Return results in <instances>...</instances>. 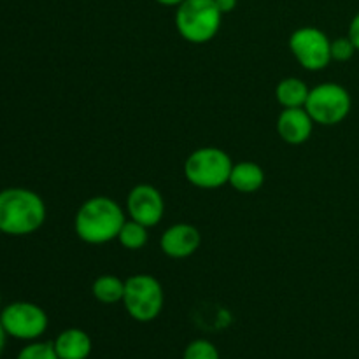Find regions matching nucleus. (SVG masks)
<instances>
[{"mask_svg":"<svg viewBox=\"0 0 359 359\" xmlns=\"http://www.w3.org/2000/svg\"><path fill=\"white\" fill-rule=\"evenodd\" d=\"M0 323L7 337L18 340H37L49 325L44 309L32 302H13L0 312Z\"/></svg>","mask_w":359,"mask_h":359,"instance_id":"nucleus-7","label":"nucleus"},{"mask_svg":"<svg viewBox=\"0 0 359 359\" xmlns=\"http://www.w3.org/2000/svg\"><path fill=\"white\" fill-rule=\"evenodd\" d=\"M200 244H202V235L198 228L189 223L172 224L161 233L160 238L161 252L174 259L189 258L198 251Z\"/></svg>","mask_w":359,"mask_h":359,"instance_id":"nucleus-10","label":"nucleus"},{"mask_svg":"<svg viewBox=\"0 0 359 359\" xmlns=\"http://www.w3.org/2000/svg\"><path fill=\"white\" fill-rule=\"evenodd\" d=\"M175 28L184 41L205 44L212 41L221 28L223 13L216 0H184L175 7Z\"/></svg>","mask_w":359,"mask_h":359,"instance_id":"nucleus-3","label":"nucleus"},{"mask_svg":"<svg viewBox=\"0 0 359 359\" xmlns=\"http://www.w3.org/2000/svg\"><path fill=\"white\" fill-rule=\"evenodd\" d=\"M228 184L238 193H256L265 184V170L255 161H238L233 163Z\"/></svg>","mask_w":359,"mask_h":359,"instance_id":"nucleus-13","label":"nucleus"},{"mask_svg":"<svg viewBox=\"0 0 359 359\" xmlns=\"http://www.w3.org/2000/svg\"><path fill=\"white\" fill-rule=\"evenodd\" d=\"M125 221L123 207L116 200L109 196H93L77 209L74 230L86 244L100 245L118 241L119 230Z\"/></svg>","mask_w":359,"mask_h":359,"instance_id":"nucleus-1","label":"nucleus"},{"mask_svg":"<svg viewBox=\"0 0 359 359\" xmlns=\"http://www.w3.org/2000/svg\"><path fill=\"white\" fill-rule=\"evenodd\" d=\"M231 161L230 154L219 147H200L193 151L184 163V175L189 184L202 189H217L230 181Z\"/></svg>","mask_w":359,"mask_h":359,"instance_id":"nucleus-4","label":"nucleus"},{"mask_svg":"<svg viewBox=\"0 0 359 359\" xmlns=\"http://www.w3.org/2000/svg\"><path fill=\"white\" fill-rule=\"evenodd\" d=\"M6 339H7V333L6 330H4L2 323H0V354H2L4 347H6Z\"/></svg>","mask_w":359,"mask_h":359,"instance_id":"nucleus-23","label":"nucleus"},{"mask_svg":"<svg viewBox=\"0 0 359 359\" xmlns=\"http://www.w3.org/2000/svg\"><path fill=\"white\" fill-rule=\"evenodd\" d=\"M217 7H219V11L223 14L226 13H231V11L237 7V0H216Z\"/></svg>","mask_w":359,"mask_h":359,"instance_id":"nucleus-21","label":"nucleus"},{"mask_svg":"<svg viewBox=\"0 0 359 359\" xmlns=\"http://www.w3.org/2000/svg\"><path fill=\"white\" fill-rule=\"evenodd\" d=\"M16 359H60L53 342H30L20 351Z\"/></svg>","mask_w":359,"mask_h":359,"instance_id":"nucleus-18","label":"nucleus"},{"mask_svg":"<svg viewBox=\"0 0 359 359\" xmlns=\"http://www.w3.org/2000/svg\"><path fill=\"white\" fill-rule=\"evenodd\" d=\"M0 302H2V294H0Z\"/></svg>","mask_w":359,"mask_h":359,"instance_id":"nucleus-24","label":"nucleus"},{"mask_svg":"<svg viewBox=\"0 0 359 359\" xmlns=\"http://www.w3.org/2000/svg\"><path fill=\"white\" fill-rule=\"evenodd\" d=\"M156 4H160V6H165V7H177L181 6L184 0H154Z\"/></svg>","mask_w":359,"mask_h":359,"instance_id":"nucleus-22","label":"nucleus"},{"mask_svg":"<svg viewBox=\"0 0 359 359\" xmlns=\"http://www.w3.org/2000/svg\"><path fill=\"white\" fill-rule=\"evenodd\" d=\"M46 203L27 188H7L0 191V233L25 237L44 224Z\"/></svg>","mask_w":359,"mask_h":359,"instance_id":"nucleus-2","label":"nucleus"},{"mask_svg":"<svg viewBox=\"0 0 359 359\" xmlns=\"http://www.w3.org/2000/svg\"><path fill=\"white\" fill-rule=\"evenodd\" d=\"M165 293L161 283L149 273H135L125 280L123 305L137 323H151L161 314Z\"/></svg>","mask_w":359,"mask_h":359,"instance_id":"nucleus-5","label":"nucleus"},{"mask_svg":"<svg viewBox=\"0 0 359 359\" xmlns=\"http://www.w3.org/2000/svg\"><path fill=\"white\" fill-rule=\"evenodd\" d=\"M60 359H88L93 349L90 335L81 328H67L53 342Z\"/></svg>","mask_w":359,"mask_h":359,"instance_id":"nucleus-12","label":"nucleus"},{"mask_svg":"<svg viewBox=\"0 0 359 359\" xmlns=\"http://www.w3.org/2000/svg\"><path fill=\"white\" fill-rule=\"evenodd\" d=\"M290 49L305 70L318 72L332 62V41L316 27H302L291 34Z\"/></svg>","mask_w":359,"mask_h":359,"instance_id":"nucleus-8","label":"nucleus"},{"mask_svg":"<svg viewBox=\"0 0 359 359\" xmlns=\"http://www.w3.org/2000/svg\"><path fill=\"white\" fill-rule=\"evenodd\" d=\"M147 238H149L147 226H144V224L137 223L133 219L125 221V224H123L118 235L119 244L125 249H130V251H139V249H142L147 244Z\"/></svg>","mask_w":359,"mask_h":359,"instance_id":"nucleus-16","label":"nucleus"},{"mask_svg":"<svg viewBox=\"0 0 359 359\" xmlns=\"http://www.w3.org/2000/svg\"><path fill=\"white\" fill-rule=\"evenodd\" d=\"M130 219L151 228L160 224L165 216V200L160 189L151 184H137L126 198Z\"/></svg>","mask_w":359,"mask_h":359,"instance_id":"nucleus-9","label":"nucleus"},{"mask_svg":"<svg viewBox=\"0 0 359 359\" xmlns=\"http://www.w3.org/2000/svg\"><path fill=\"white\" fill-rule=\"evenodd\" d=\"M314 121L305 107L283 109L277 118V133L280 139L291 146H300L307 142L312 135Z\"/></svg>","mask_w":359,"mask_h":359,"instance_id":"nucleus-11","label":"nucleus"},{"mask_svg":"<svg viewBox=\"0 0 359 359\" xmlns=\"http://www.w3.org/2000/svg\"><path fill=\"white\" fill-rule=\"evenodd\" d=\"M311 88L300 77H286L276 88V98L284 109L305 107Z\"/></svg>","mask_w":359,"mask_h":359,"instance_id":"nucleus-14","label":"nucleus"},{"mask_svg":"<svg viewBox=\"0 0 359 359\" xmlns=\"http://www.w3.org/2000/svg\"><path fill=\"white\" fill-rule=\"evenodd\" d=\"M356 51V46L353 44L349 35L332 41V62L333 60H335V62H349Z\"/></svg>","mask_w":359,"mask_h":359,"instance_id":"nucleus-19","label":"nucleus"},{"mask_svg":"<svg viewBox=\"0 0 359 359\" xmlns=\"http://www.w3.org/2000/svg\"><path fill=\"white\" fill-rule=\"evenodd\" d=\"M91 294L97 298L100 304L112 305L123 302L125 297V280L114 273H104L97 277L91 284Z\"/></svg>","mask_w":359,"mask_h":359,"instance_id":"nucleus-15","label":"nucleus"},{"mask_svg":"<svg viewBox=\"0 0 359 359\" xmlns=\"http://www.w3.org/2000/svg\"><path fill=\"white\" fill-rule=\"evenodd\" d=\"M349 39L353 41V44L356 46V49L359 51V13L354 14L353 21L349 25Z\"/></svg>","mask_w":359,"mask_h":359,"instance_id":"nucleus-20","label":"nucleus"},{"mask_svg":"<svg viewBox=\"0 0 359 359\" xmlns=\"http://www.w3.org/2000/svg\"><path fill=\"white\" fill-rule=\"evenodd\" d=\"M353 98L349 91L337 83H323L312 88L309 93L305 111L312 121L323 126H335L349 116Z\"/></svg>","mask_w":359,"mask_h":359,"instance_id":"nucleus-6","label":"nucleus"},{"mask_svg":"<svg viewBox=\"0 0 359 359\" xmlns=\"http://www.w3.org/2000/svg\"><path fill=\"white\" fill-rule=\"evenodd\" d=\"M182 359H221V356L219 351L212 342L205 339H198L186 346Z\"/></svg>","mask_w":359,"mask_h":359,"instance_id":"nucleus-17","label":"nucleus"}]
</instances>
